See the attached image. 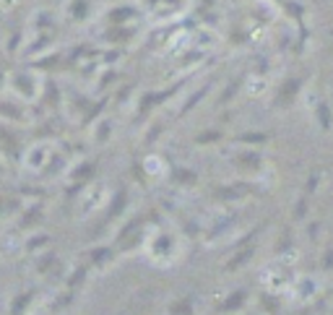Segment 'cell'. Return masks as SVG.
Returning a JSON list of instances; mask_svg holds the SVG:
<instances>
[{
	"mask_svg": "<svg viewBox=\"0 0 333 315\" xmlns=\"http://www.w3.org/2000/svg\"><path fill=\"white\" fill-rule=\"evenodd\" d=\"M297 86H300V81H286V84H284V89H281V94H279V104H286V102H289V94L294 97V91H297Z\"/></svg>",
	"mask_w": 333,
	"mask_h": 315,
	"instance_id": "obj_1",
	"label": "cell"
},
{
	"mask_svg": "<svg viewBox=\"0 0 333 315\" xmlns=\"http://www.w3.org/2000/svg\"><path fill=\"white\" fill-rule=\"evenodd\" d=\"M86 10H89V3H86V0H76V3L71 5V13H73V18H76V21L86 18Z\"/></svg>",
	"mask_w": 333,
	"mask_h": 315,
	"instance_id": "obj_2",
	"label": "cell"
},
{
	"mask_svg": "<svg viewBox=\"0 0 333 315\" xmlns=\"http://www.w3.org/2000/svg\"><path fill=\"white\" fill-rule=\"evenodd\" d=\"M239 141L242 144H263V141H268V136L266 133H247V136H239Z\"/></svg>",
	"mask_w": 333,
	"mask_h": 315,
	"instance_id": "obj_3",
	"label": "cell"
},
{
	"mask_svg": "<svg viewBox=\"0 0 333 315\" xmlns=\"http://www.w3.org/2000/svg\"><path fill=\"white\" fill-rule=\"evenodd\" d=\"M216 138H222V133H219V131H209V133H201L195 141H198V144H214Z\"/></svg>",
	"mask_w": 333,
	"mask_h": 315,
	"instance_id": "obj_4",
	"label": "cell"
},
{
	"mask_svg": "<svg viewBox=\"0 0 333 315\" xmlns=\"http://www.w3.org/2000/svg\"><path fill=\"white\" fill-rule=\"evenodd\" d=\"M128 16H133L130 8H117V10H112V21H114V24H120V21L128 18Z\"/></svg>",
	"mask_w": 333,
	"mask_h": 315,
	"instance_id": "obj_5",
	"label": "cell"
},
{
	"mask_svg": "<svg viewBox=\"0 0 333 315\" xmlns=\"http://www.w3.org/2000/svg\"><path fill=\"white\" fill-rule=\"evenodd\" d=\"M239 161H242L245 167H258V161H260V159H258L255 154H247V157H239Z\"/></svg>",
	"mask_w": 333,
	"mask_h": 315,
	"instance_id": "obj_6",
	"label": "cell"
},
{
	"mask_svg": "<svg viewBox=\"0 0 333 315\" xmlns=\"http://www.w3.org/2000/svg\"><path fill=\"white\" fill-rule=\"evenodd\" d=\"M177 180H182V182H188V185H193V180H195V174H193V172H177Z\"/></svg>",
	"mask_w": 333,
	"mask_h": 315,
	"instance_id": "obj_7",
	"label": "cell"
},
{
	"mask_svg": "<svg viewBox=\"0 0 333 315\" xmlns=\"http://www.w3.org/2000/svg\"><path fill=\"white\" fill-rule=\"evenodd\" d=\"M320 118H323V125H328V110L320 107Z\"/></svg>",
	"mask_w": 333,
	"mask_h": 315,
	"instance_id": "obj_8",
	"label": "cell"
},
{
	"mask_svg": "<svg viewBox=\"0 0 333 315\" xmlns=\"http://www.w3.org/2000/svg\"><path fill=\"white\" fill-rule=\"evenodd\" d=\"M0 174H3V167H0Z\"/></svg>",
	"mask_w": 333,
	"mask_h": 315,
	"instance_id": "obj_9",
	"label": "cell"
}]
</instances>
